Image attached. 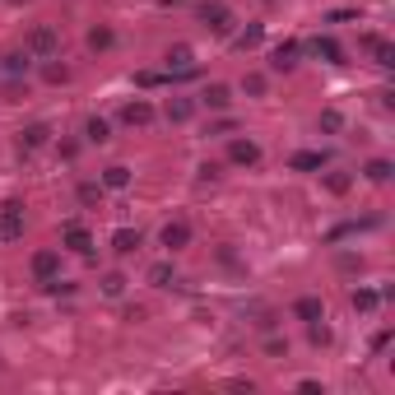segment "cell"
Masks as SVG:
<instances>
[{"label": "cell", "mask_w": 395, "mask_h": 395, "mask_svg": "<svg viewBox=\"0 0 395 395\" xmlns=\"http://www.w3.org/2000/svg\"><path fill=\"white\" fill-rule=\"evenodd\" d=\"M24 51H28V56H37V61L56 56V51H61V33H56V24H33Z\"/></svg>", "instance_id": "obj_1"}, {"label": "cell", "mask_w": 395, "mask_h": 395, "mask_svg": "<svg viewBox=\"0 0 395 395\" xmlns=\"http://www.w3.org/2000/svg\"><path fill=\"white\" fill-rule=\"evenodd\" d=\"M19 237H24V205L5 200L0 205V242H19Z\"/></svg>", "instance_id": "obj_2"}, {"label": "cell", "mask_w": 395, "mask_h": 395, "mask_svg": "<svg viewBox=\"0 0 395 395\" xmlns=\"http://www.w3.org/2000/svg\"><path fill=\"white\" fill-rule=\"evenodd\" d=\"M61 242L70 246L75 256H93V233L84 228L79 219H70V224H65V228H61Z\"/></svg>", "instance_id": "obj_3"}, {"label": "cell", "mask_w": 395, "mask_h": 395, "mask_svg": "<svg viewBox=\"0 0 395 395\" xmlns=\"http://www.w3.org/2000/svg\"><path fill=\"white\" fill-rule=\"evenodd\" d=\"M200 24L210 33H228L233 28V10L224 5V0H210V5H200Z\"/></svg>", "instance_id": "obj_4"}, {"label": "cell", "mask_w": 395, "mask_h": 395, "mask_svg": "<svg viewBox=\"0 0 395 395\" xmlns=\"http://www.w3.org/2000/svg\"><path fill=\"white\" fill-rule=\"evenodd\" d=\"M228 163H237V167H256V163H260V144H256V140H246V135L228 140Z\"/></svg>", "instance_id": "obj_5"}, {"label": "cell", "mask_w": 395, "mask_h": 395, "mask_svg": "<svg viewBox=\"0 0 395 395\" xmlns=\"http://www.w3.org/2000/svg\"><path fill=\"white\" fill-rule=\"evenodd\" d=\"M158 246H167V251H182V246H191V224H186V219H172V224H163V233H158Z\"/></svg>", "instance_id": "obj_6"}, {"label": "cell", "mask_w": 395, "mask_h": 395, "mask_svg": "<svg viewBox=\"0 0 395 395\" xmlns=\"http://www.w3.org/2000/svg\"><path fill=\"white\" fill-rule=\"evenodd\" d=\"M33 274H37V279H56V274H61V251H51V246L33 251Z\"/></svg>", "instance_id": "obj_7"}, {"label": "cell", "mask_w": 395, "mask_h": 395, "mask_svg": "<svg viewBox=\"0 0 395 395\" xmlns=\"http://www.w3.org/2000/svg\"><path fill=\"white\" fill-rule=\"evenodd\" d=\"M19 144H24V149H47V144H51V126L47 121L24 126V131H19Z\"/></svg>", "instance_id": "obj_8"}, {"label": "cell", "mask_w": 395, "mask_h": 395, "mask_svg": "<svg viewBox=\"0 0 395 395\" xmlns=\"http://www.w3.org/2000/svg\"><path fill=\"white\" fill-rule=\"evenodd\" d=\"M200 103L210 107V112H228V107H233V89H228V84H205Z\"/></svg>", "instance_id": "obj_9"}, {"label": "cell", "mask_w": 395, "mask_h": 395, "mask_svg": "<svg viewBox=\"0 0 395 395\" xmlns=\"http://www.w3.org/2000/svg\"><path fill=\"white\" fill-rule=\"evenodd\" d=\"M158 112H153V103H144V98H135V103H126L121 107V121L126 126H149Z\"/></svg>", "instance_id": "obj_10"}, {"label": "cell", "mask_w": 395, "mask_h": 395, "mask_svg": "<svg viewBox=\"0 0 395 395\" xmlns=\"http://www.w3.org/2000/svg\"><path fill=\"white\" fill-rule=\"evenodd\" d=\"M140 242H144L140 228H117V233H112V251H117V256H135Z\"/></svg>", "instance_id": "obj_11"}, {"label": "cell", "mask_w": 395, "mask_h": 395, "mask_svg": "<svg viewBox=\"0 0 395 395\" xmlns=\"http://www.w3.org/2000/svg\"><path fill=\"white\" fill-rule=\"evenodd\" d=\"M293 317H298V321H326V303L307 293V298H298V303H293Z\"/></svg>", "instance_id": "obj_12"}, {"label": "cell", "mask_w": 395, "mask_h": 395, "mask_svg": "<svg viewBox=\"0 0 395 395\" xmlns=\"http://www.w3.org/2000/svg\"><path fill=\"white\" fill-rule=\"evenodd\" d=\"M298 65V42H279L270 51V70H293Z\"/></svg>", "instance_id": "obj_13"}, {"label": "cell", "mask_w": 395, "mask_h": 395, "mask_svg": "<svg viewBox=\"0 0 395 395\" xmlns=\"http://www.w3.org/2000/svg\"><path fill=\"white\" fill-rule=\"evenodd\" d=\"M312 51H317L326 65H344V47L335 42V37H317V42H312Z\"/></svg>", "instance_id": "obj_14"}, {"label": "cell", "mask_w": 395, "mask_h": 395, "mask_svg": "<svg viewBox=\"0 0 395 395\" xmlns=\"http://www.w3.org/2000/svg\"><path fill=\"white\" fill-rule=\"evenodd\" d=\"M363 47L372 51V56H377V65H381V70H391V65H395V47L386 42V37H363Z\"/></svg>", "instance_id": "obj_15"}, {"label": "cell", "mask_w": 395, "mask_h": 395, "mask_svg": "<svg viewBox=\"0 0 395 395\" xmlns=\"http://www.w3.org/2000/svg\"><path fill=\"white\" fill-rule=\"evenodd\" d=\"M126 186H131V167H126V163H112L103 172V191H126Z\"/></svg>", "instance_id": "obj_16"}, {"label": "cell", "mask_w": 395, "mask_h": 395, "mask_svg": "<svg viewBox=\"0 0 395 395\" xmlns=\"http://www.w3.org/2000/svg\"><path fill=\"white\" fill-rule=\"evenodd\" d=\"M289 167H293V172H317V167H326V153L303 149V153H293V158H289Z\"/></svg>", "instance_id": "obj_17"}, {"label": "cell", "mask_w": 395, "mask_h": 395, "mask_svg": "<svg viewBox=\"0 0 395 395\" xmlns=\"http://www.w3.org/2000/svg\"><path fill=\"white\" fill-rule=\"evenodd\" d=\"M149 284H153V289H172V284H177V270H172V260H158V265H149Z\"/></svg>", "instance_id": "obj_18"}, {"label": "cell", "mask_w": 395, "mask_h": 395, "mask_svg": "<svg viewBox=\"0 0 395 395\" xmlns=\"http://www.w3.org/2000/svg\"><path fill=\"white\" fill-rule=\"evenodd\" d=\"M84 140H89V144H107V140H112V126H107L103 117H89V121H84Z\"/></svg>", "instance_id": "obj_19"}, {"label": "cell", "mask_w": 395, "mask_h": 395, "mask_svg": "<svg viewBox=\"0 0 395 395\" xmlns=\"http://www.w3.org/2000/svg\"><path fill=\"white\" fill-rule=\"evenodd\" d=\"M172 70H177V75H191V47H172V51H167V75H172Z\"/></svg>", "instance_id": "obj_20"}, {"label": "cell", "mask_w": 395, "mask_h": 395, "mask_svg": "<svg viewBox=\"0 0 395 395\" xmlns=\"http://www.w3.org/2000/svg\"><path fill=\"white\" fill-rule=\"evenodd\" d=\"M191 112H196V103H191V98H172V103H167V121L182 126V121H191Z\"/></svg>", "instance_id": "obj_21"}, {"label": "cell", "mask_w": 395, "mask_h": 395, "mask_svg": "<svg viewBox=\"0 0 395 395\" xmlns=\"http://www.w3.org/2000/svg\"><path fill=\"white\" fill-rule=\"evenodd\" d=\"M28 70H33V56H28V51H10V56H5V75H28Z\"/></svg>", "instance_id": "obj_22"}, {"label": "cell", "mask_w": 395, "mask_h": 395, "mask_svg": "<svg viewBox=\"0 0 395 395\" xmlns=\"http://www.w3.org/2000/svg\"><path fill=\"white\" fill-rule=\"evenodd\" d=\"M353 312H377V303H381V293L377 289H353Z\"/></svg>", "instance_id": "obj_23"}, {"label": "cell", "mask_w": 395, "mask_h": 395, "mask_svg": "<svg viewBox=\"0 0 395 395\" xmlns=\"http://www.w3.org/2000/svg\"><path fill=\"white\" fill-rule=\"evenodd\" d=\"M112 42H117V33L107 28V24H98V28H89V47H93V51H112Z\"/></svg>", "instance_id": "obj_24"}, {"label": "cell", "mask_w": 395, "mask_h": 395, "mask_svg": "<svg viewBox=\"0 0 395 395\" xmlns=\"http://www.w3.org/2000/svg\"><path fill=\"white\" fill-rule=\"evenodd\" d=\"M317 126H321V131H326V135H339V131H344V117H339L335 107H326V112H321V117H317Z\"/></svg>", "instance_id": "obj_25"}, {"label": "cell", "mask_w": 395, "mask_h": 395, "mask_svg": "<svg viewBox=\"0 0 395 395\" xmlns=\"http://www.w3.org/2000/svg\"><path fill=\"white\" fill-rule=\"evenodd\" d=\"M363 177H367V182H391V163H386V158H372V163H367L363 167Z\"/></svg>", "instance_id": "obj_26"}, {"label": "cell", "mask_w": 395, "mask_h": 395, "mask_svg": "<svg viewBox=\"0 0 395 395\" xmlns=\"http://www.w3.org/2000/svg\"><path fill=\"white\" fill-rule=\"evenodd\" d=\"M42 79H47V84H65V79H70V65H61V61H51V56H47Z\"/></svg>", "instance_id": "obj_27"}, {"label": "cell", "mask_w": 395, "mask_h": 395, "mask_svg": "<svg viewBox=\"0 0 395 395\" xmlns=\"http://www.w3.org/2000/svg\"><path fill=\"white\" fill-rule=\"evenodd\" d=\"M79 205H103V182H79Z\"/></svg>", "instance_id": "obj_28"}, {"label": "cell", "mask_w": 395, "mask_h": 395, "mask_svg": "<svg viewBox=\"0 0 395 395\" xmlns=\"http://www.w3.org/2000/svg\"><path fill=\"white\" fill-rule=\"evenodd\" d=\"M349 186H353L349 172H326V191H330V196H344Z\"/></svg>", "instance_id": "obj_29"}, {"label": "cell", "mask_w": 395, "mask_h": 395, "mask_svg": "<svg viewBox=\"0 0 395 395\" xmlns=\"http://www.w3.org/2000/svg\"><path fill=\"white\" fill-rule=\"evenodd\" d=\"M103 293H107V298H121V293H126V274H107Z\"/></svg>", "instance_id": "obj_30"}, {"label": "cell", "mask_w": 395, "mask_h": 395, "mask_svg": "<svg viewBox=\"0 0 395 395\" xmlns=\"http://www.w3.org/2000/svg\"><path fill=\"white\" fill-rule=\"evenodd\" d=\"M260 37H265V33H260V24H251V28L237 37V47H242V51H251V47H260Z\"/></svg>", "instance_id": "obj_31"}, {"label": "cell", "mask_w": 395, "mask_h": 395, "mask_svg": "<svg viewBox=\"0 0 395 395\" xmlns=\"http://www.w3.org/2000/svg\"><path fill=\"white\" fill-rule=\"evenodd\" d=\"M307 335H312V344H330V326H321V321H307Z\"/></svg>", "instance_id": "obj_32"}, {"label": "cell", "mask_w": 395, "mask_h": 395, "mask_svg": "<svg viewBox=\"0 0 395 395\" xmlns=\"http://www.w3.org/2000/svg\"><path fill=\"white\" fill-rule=\"evenodd\" d=\"M242 93L260 98V93H265V75H246V79H242Z\"/></svg>", "instance_id": "obj_33"}, {"label": "cell", "mask_w": 395, "mask_h": 395, "mask_svg": "<svg viewBox=\"0 0 395 395\" xmlns=\"http://www.w3.org/2000/svg\"><path fill=\"white\" fill-rule=\"evenodd\" d=\"M298 391H307V395H326V386H321V381H312V377H307V381H298Z\"/></svg>", "instance_id": "obj_34"}, {"label": "cell", "mask_w": 395, "mask_h": 395, "mask_svg": "<svg viewBox=\"0 0 395 395\" xmlns=\"http://www.w3.org/2000/svg\"><path fill=\"white\" fill-rule=\"evenodd\" d=\"M158 79H163V75H153V70H144V75H135V84H144V89H153Z\"/></svg>", "instance_id": "obj_35"}, {"label": "cell", "mask_w": 395, "mask_h": 395, "mask_svg": "<svg viewBox=\"0 0 395 395\" xmlns=\"http://www.w3.org/2000/svg\"><path fill=\"white\" fill-rule=\"evenodd\" d=\"M265 5H270V0H265Z\"/></svg>", "instance_id": "obj_36"}]
</instances>
